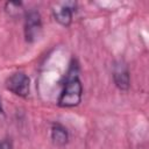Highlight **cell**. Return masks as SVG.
<instances>
[{"label":"cell","instance_id":"1","mask_svg":"<svg viewBox=\"0 0 149 149\" xmlns=\"http://www.w3.org/2000/svg\"><path fill=\"white\" fill-rule=\"evenodd\" d=\"M83 97V84L79 79V68L76 61H72L68 70L62 92L58 98V106L64 108L76 107L80 104Z\"/></svg>","mask_w":149,"mask_h":149},{"label":"cell","instance_id":"2","mask_svg":"<svg viewBox=\"0 0 149 149\" xmlns=\"http://www.w3.org/2000/svg\"><path fill=\"white\" fill-rule=\"evenodd\" d=\"M5 85L9 92H12L13 94L21 97V98L28 97V94L30 92V79L22 71L12 73L6 79Z\"/></svg>","mask_w":149,"mask_h":149},{"label":"cell","instance_id":"3","mask_svg":"<svg viewBox=\"0 0 149 149\" xmlns=\"http://www.w3.org/2000/svg\"><path fill=\"white\" fill-rule=\"evenodd\" d=\"M42 31V17L41 14L35 10H28L24 15V37L29 43L35 42Z\"/></svg>","mask_w":149,"mask_h":149},{"label":"cell","instance_id":"4","mask_svg":"<svg viewBox=\"0 0 149 149\" xmlns=\"http://www.w3.org/2000/svg\"><path fill=\"white\" fill-rule=\"evenodd\" d=\"M76 10H77V3L76 2H73V1L59 2L54 7L52 15L59 24L68 27L71 24L72 17H73V14L76 13Z\"/></svg>","mask_w":149,"mask_h":149},{"label":"cell","instance_id":"5","mask_svg":"<svg viewBox=\"0 0 149 149\" xmlns=\"http://www.w3.org/2000/svg\"><path fill=\"white\" fill-rule=\"evenodd\" d=\"M113 81H114L115 86L120 91H128L129 87H130V73H129V69L122 62H119L116 65H114Z\"/></svg>","mask_w":149,"mask_h":149},{"label":"cell","instance_id":"6","mask_svg":"<svg viewBox=\"0 0 149 149\" xmlns=\"http://www.w3.org/2000/svg\"><path fill=\"white\" fill-rule=\"evenodd\" d=\"M50 137L55 146L64 147L69 142V132L65 126L59 122H54L50 129Z\"/></svg>","mask_w":149,"mask_h":149},{"label":"cell","instance_id":"7","mask_svg":"<svg viewBox=\"0 0 149 149\" xmlns=\"http://www.w3.org/2000/svg\"><path fill=\"white\" fill-rule=\"evenodd\" d=\"M6 12L10 15V16H16L22 12V2L20 1H9L6 2L5 6Z\"/></svg>","mask_w":149,"mask_h":149},{"label":"cell","instance_id":"8","mask_svg":"<svg viewBox=\"0 0 149 149\" xmlns=\"http://www.w3.org/2000/svg\"><path fill=\"white\" fill-rule=\"evenodd\" d=\"M0 149H13V144L9 140H1L0 141Z\"/></svg>","mask_w":149,"mask_h":149},{"label":"cell","instance_id":"9","mask_svg":"<svg viewBox=\"0 0 149 149\" xmlns=\"http://www.w3.org/2000/svg\"><path fill=\"white\" fill-rule=\"evenodd\" d=\"M3 118H5V112H3V108H2L1 101H0V122L3 120Z\"/></svg>","mask_w":149,"mask_h":149}]
</instances>
